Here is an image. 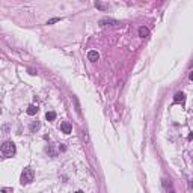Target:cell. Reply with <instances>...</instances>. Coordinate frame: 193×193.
<instances>
[{
	"instance_id": "10",
	"label": "cell",
	"mask_w": 193,
	"mask_h": 193,
	"mask_svg": "<svg viewBox=\"0 0 193 193\" xmlns=\"http://www.w3.org/2000/svg\"><path fill=\"white\" fill-rule=\"evenodd\" d=\"M45 119L53 122V121L56 119V113H55V112H47V113H45Z\"/></svg>"
},
{
	"instance_id": "16",
	"label": "cell",
	"mask_w": 193,
	"mask_h": 193,
	"mask_svg": "<svg viewBox=\"0 0 193 193\" xmlns=\"http://www.w3.org/2000/svg\"><path fill=\"white\" fill-rule=\"evenodd\" d=\"M76 193H83V192H82V190H77V192H76Z\"/></svg>"
},
{
	"instance_id": "15",
	"label": "cell",
	"mask_w": 193,
	"mask_h": 193,
	"mask_svg": "<svg viewBox=\"0 0 193 193\" xmlns=\"http://www.w3.org/2000/svg\"><path fill=\"white\" fill-rule=\"evenodd\" d=\"M189 186H190V189H193V181H190V183H189Z\"/></svg>"
},
{
	"instance_id": "12",
	"label": "cell",
	"mask_w": 193,
	"mask_h": 193,
	"mask_svg": "<svg viewBox=\"0 0 193 193\" xmlns=\"http://www.w3.org/2000/svg\"><path fill=\"white\" fill-rule=\"evenodd\" d=\"M2 193H12V189H9V187H3Z\"/></svg>"
},
{
	"instance_id": "11",
	"label": "cell",
	"mask_w": 193,
	"mask_h": 193,
	"mask_svg": "<svg viewBox=\"0 0 193 193\" xmlns=\"http://www.w3.org/2000/svg\"><path fill=\"white\" fill-rule=\"evenodd\" d=\"M57 21H61V18H51V20L47 21V24H55V23H57Z\"/></svg>"
},
{
	"instance_id": "1",
	"label": "cell",
	"mask_w": 193,
	"mask_h": 193,
	"mask_svg": "<svg viewBox=\"0 0 193 193\" xmlns=\"http://www.w3.org/2000/svg\"><path fill=\"white\" fill-rule=\"evenodd\" d=\"M15 152H17V148H15V143H14V142L6 140V142L2 145V155H3L5 158L14 157Z\"/></svg>"
},
{
	"instance_id": "7",
	"label": "cell",
	"mask_w": 193,
	"mask_h": 193,
	"mask_svg": "<svg viewBox=\"0 0 193 193\" xmlns=\"http://www.w3.org/2000/svg\"><path fill=\"white\" fill-rule=\"evenodd\" d=\"M184 100H186V95L183 92H176L175 94V98H174L175 103H184Z\"/></svg>"
},
{
	"instance_id": "3",
	"label": "cell",
	"mask_w": 193,
	"mask_h": 193,
	"mask_svg": "<svg viewBox=\"0 0 193 193\" xmlns=\"http://www.w3.org/2000/svg\"><path fill=\"white\" fill-rule=\"evenodd\" d=\"M71 130H73V127H71V124H69L68 121L61 122V131H62V133H65V134H69V133H71Z\"/></svg>"
},
{
	"instance_id": "9",
	"label": "cell",
	"mask_w": 193,
	"mask_h": 193,
	"mask_svg": "<svg viewBox=\"0 0 193 193\" xmlns=\"http://www.w3.org/2000/svg\"><path fill=\"white\" fill-rule=\"evenodd\" d=\"M148 35H149V30H148V27H145V26H142V27H139V36H142V38H146Z\"/></svg>"
},
{
	"instance_id": "6",
	"label": "cell",
	"mask_w": 193,
	"mask_h": 193,
	"mask_svg": "<svg viewBox=\"0 0 193 193\" xmlns=\"http://www.w3.org/2000/svg\"><path fill=\"white\" fill-rule=\"evenodd\" d=\"M100 24L103 26V27H104V26H115V24H118V21L116 20H107V18H104V20L100 21Z\"/></svg>"
},
{
	"instance_id": "8",
	"label": "cell",
	"mask_w": 193,
	"mask_h": 193,
	"mask_svg": "<svg viewBox=\"0 0 193 193\" xmlns=\"http://www.w3.org/2000/svg\"><path fill=\"white\" fill-rule=\"evenodd\" d=\"M26 112H27V115L33 116V115H36V113H38V107H36L35 104H30V106L27 107V110H26Z\"/></svg>"
},
{
	"instance_id": "5",
	"label": "cell",
	"mask_w": 193,
	"mask_h": 193,
	"mask_svg": "<svg viewBox=\"0 0 193 193\" xmlns=\"http://www.w3.org/2000/svg\"><path fill=\"white\" fill-rule=\"evenodd\" d=\"M41 128V122L39 121H33L30 124V127H29V130H30V133H36Z\"/></svg>"
},
{
	"instance_id": "2",
	"label": "cell",
	"mask_w": 193,
	"mask_h": 193,
	"mask_svg": "<svg viewBox=\"0 0 193 193\" xmlns=\"http://www.w3.org/2000/svg\"><path fill=\"white\" fill-rule=\"evenodd\" d=\"M33 178H35V172H33V169H30V168H24V170L21 172V178H20V181H21V184H30L32 181H33Z\"/></svg>"
},
{
	"instance_id": "17",
	"label": "cell",
	"mask_w": 193,
	"mask_h": 193,
	"mask_svg": "<svg viewBox=\"0 0 193 193\" xmlns=\"http://www.w3.org/2000/svg\"><path fill=\"white\" fill-rule=\"evenodd\" d=\"M169 193H175V192H172V190H170V192H169Z\"/></svg>"
},
{
	"instance_id": "4",
	"label": "cell",
	"mask_w": 193,
	"mask_h": 193,
	"mask_svg": "<svg viewBox=\"0 0 193 193\" xmlns=\"http://www.w3.org/2000/svg\"><path fill=\"white\" fill-rule=\"evenodd\" d=\"M88 59H89L91 62H96V61L100 59V55H98L95 50H91V51L88 53Z\"/></svg>"
},
{
	"instance_id": "14",
	"label": "cell",
	"mask_w": 193,
	"mask_h": 193,
	"mask_svg": "<svg viewBox=\"0 0 193 193\" xmlns=\"http://www.w3.org/2000/svg\"><path fill=\"white\" fill-rule=\"evenodd\" d=\"M189 77H190V80H192V82H193V71L190 73V76H189Z\"/></svg>"
},
{
	"instance_id": "13",
	"label": "cell",
	"mask_w": 193,
	"mask_h": 193,
	"mask_svg": "<svg viewBox=\"0 0 193 193\" xmlns=\"http://www.w3.org/2000/svg\"><path fill=\"white\" fill-rule=\"evenodd\" d=\"M95 6L96 8H101V9H106V6H104V5H101V3H95Z\"/></svg>"
}]
</instances>
